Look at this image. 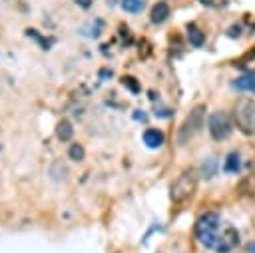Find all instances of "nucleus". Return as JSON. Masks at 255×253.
<instances>
[{
  "instance_id": "f257e3e1",
  "label": "nucleus",
  "mask_w": 255,
  "mask_h": 253,
  "mask_svg": "<svg viewBox=\"0 0 255 253\" xmlns=\"http://www.w3.org/2000/svg\"><path fill=\"white\" fill-rule=\"evenodd\" d=\"M195 237L207 249H215L219 237V215L215 211H205L195 223Z\"/></svg>"
},
{
  "instance_id": "f03ea898",
  "label": "nucleus",
  "mask_w": 255,
  "mask_h": 253,
  "mask_svg": "<svg viewBox=\"0 0 255 253\" xmlns=\"http://www.w3.org/2000/svg\"><path fill=\"white\" fill-rule=\"evenodd\" d=\"M233 120L241 133L245 135L255 133V100L239 98L233 106Z\"/></svg>"
},
{
  "instance_id": "7ed1b4c3",
  "label": "nucleus",
  "mask_w": 255,
  "mask_h": 253,
  "mask_svg": "<svg viewBox=\"0 0 255 253\" xmlns=\"http://www.w3.org/2000/svg\"><path fill=\"white\" fill-rule=\"evenodd\" d=\"M195 189H197V175H195L193 169H185V171H181V173L175 177V181L171 183V187H169V197H171L173 203H181V201L189 199V197L195 193Z\"/></svg>"
},
{
  "instance_id": "20e7f679",
  "label": "nucleus",
  "mask_w": 255,
  "mask_h": 253,
  "mask_svg": "<svg viewBox=\"0 0 255 253\" xmlns=\"http://www.w3.org/2000/svg\"><path fill=\"white\" fill-rule=\"evenodd\" d=\"M207 129L211 133L213 139L221 141V139H227L233 131V124H231V118L227 112L219 110V112H213L209 116V122H207Z\"/></svg>"
},
{
  "instance_id": "39448f33",
  "label": "nucleus",
  "mask_w": 255,
  "mask_h": 253,
  "mask_svg": "<svg viewBox=\"0 0 255 253\" xmlns=\"http://www.w3.org/2000/svg\"><path fill=\"white\" fill-rule=\"evenodd\" d=\"M203 120H205V106H195L179 127V141H187L191 135H195L203 127Z\"/></svg>"
},
{
  "instance_id": "423d86ee",
  "label": "nucleus",
  "mask_w": 255,
  "mask_h": 253,
  "mask_svg": "<svg viewBox=\"0 0 255 253\" xmlns=\"http://www.w3.org/2000/svg\"><path fill=\"white\" fill-rule=\"evenodd\" d=\"M239 243V233L235 227H225L219 237H217V243H215V251L217 253H229L231 249H235Z\"/></svg>"
},
{
  "instance_id": "0eeeda50",
  "label": "nucleus",
  "mask_w": 255,
  "mask_h": 253,
  "mask_svg": "<svg viewBox=\"0 0 255 253\" xmlns=\"http://www.w3.org/2000/svg\"><path fill=\"white\" fill-rule=\"evenodd\" d=\"M233 86H235L237 90H245V92H253V94H255V70H249V72H245L243 76H239V78L233 82Z\"/></svg>"
},
{
  "instance_id": "6e6552de",
  "label": "nucleus",
  "mask_w": 255,
  "mask_h": 253,
  "mask_svg": "<svg viewBox=\"0 0 255 253\" xmlns=\"http://www.w3.org/2000/svg\"><path fill=\"white\" fill-rule=\"evenodd\" d=\"M167 16H169V6H167V2H157V4L151 8V12H149V20H151L153 24L165 22Z\"/></svg>"
},
{
  "instance_id": "1a4fd4ad",
  "label": "nucleus",
  "mask_w": 255,
  "mask_h": 253,
  "mask_svg": "<svg viewBox=\"0 0 255 253\" xmlns=\"http://www.w3.org/2000/svg\"><path fill=\"white\" fill-rule=\"evenodd\" d=\"M143 141H145V145L151 147V149L161 147V143H163V133H161L159 129H155V127H147V129L143 131Z\"/></svg>"
},
{
  "instance_id": "9d476101",
  "label": "nucleus",
  "mask_w": 255,
  "mask_h": 253,
  "mask_svg": "<svg viewBox=\"0 0 255 253\" xmlns=\"http://www.w3.org/2000/svg\"><path fill=\"white\" fill-rule=\"evenodd\" d=\"M56 135H58V139H62V141H70L72 135H74L72 124H70L68 120H62V122L56 126Z\"/></svg>"
},
{
  "instance_id": "9b49d317",
  "label": "nucleus",
  "mask_w": 255,
  "mask_h": 253,
  "mask_svg": "<svg viewBox=\"0 0 255 253\" xmlns=\"http://www.w3.org/2000/svg\"><path fill=\"white\" fill-rule=\"evenodd\" d=\"M187 38H189V42H191L193 46H201L203 40H205L203 32H201L195 24H187Z\"/></svg>"
},
{
  "instance_id": "f8f14e48",
  "label": "nucleus",
  "mask_w": 255,
  "mask_h": 253,
  "mask_svg": "<svg viewBox=\"0 0 255 253\" xmlns=\"http://www.w3.org/2000/svg\"><path fill=\"white\" fill-rule=\"evenodd\" d=\"M239 169V153H235V151H231L229 155H227V159H225V163H223V171H237Z\"/></svg>"
},
{
  "instance_id": "ddd939ff",
  "label": "nucleus",
  "mask_w": 255,
  "mask_h": 253,
  "mask_svg": "<svg viewBox=\"0 0 255 253\" xmlns=\"http://www.w3.org/2000/svg\"><path fill=\"white\" fill-rule=\"evenodd\" d=\"M145 6V0H122V8L128 12H141Z\"/></svg>"
},
{
  "instance_id": "4468645a",
  "label": "nucleus",
  "mask_w": 255,
  "mask_h": 253,
  "mask_svg": "<svg viewBox=\"0 0 255 253\" xmlns=\"http://www.w3.org/2000/svg\"><path fill=\"white\" fill-rule=\"evenodd\" d=\"M68 155H70V159H74V161H82L84 155H86V151H84V147H82L80 143H72Z\"/></svg>"
},
{
  "instance_id": "2eb2a0df",
  "label": "nucleus",
  "mask_w": 255,
  "mask_h": 253,
  "mask_svg": "<svg viewBox=\"0 0 255 253\" xmlns=\"http://www.w3.org/2000/svg\"><path fill=\"white\" fill-rule=\"evenodd\" d=\"M122 84L128 86L131 92H139V84H137L135 78H131V76H124V78H122Z\"/></svg>"
},
{
  "instance_id": "dca6fc26",
  "label": "nucleus",
  "mask_w": 255,
  "mask_h": 253,
  "mask_svg": "<svg viewBox=\"0 0 255 253\" xmlns=\"http://www.w3.org/2000/svg\"><path fill=\"white\" fill-rule=\"evenodd\" d=\"M249 185H251V187H249V191H251V195L255 197V173L251 175V179H249Z\"/></svg>"
},
{
  "instance_id": "f3484780",
  "label": "nucleus",
  "mask_w": 255,
  "mask_h": 253,
  "mask_svg": "<svg viewBox=\"0 0 255 253\" xmlns=\"http://www.w3.org/2000/svg\"><path fill=\"white\" fill-rule=\"evenodd\" d=\"M247 251H249V253H255V241H253V243H249V245H247Z\"/></svg>"
},
{
  "instance_id": "a211bd4d",
  "label": "nucleus",
  "mask_w": 255,
  "mask_h": 253,
  "mask_svg": "<svg viewBox=\"0 0 255 253\" xmlns=\"http://www.w3.org/2000/svg\"><path fill=\"white\" fill-rule=\"evenodd\" d=\"M76 2H80L82 6H88V4H90V0H76Z\"/></svg>"
}]
</instances>
